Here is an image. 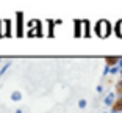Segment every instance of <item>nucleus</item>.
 Instances as JSON below:
<instances>
[{
	"instance_id": "2",
	"label": "nucleus",
	"mask_w": 122,
	"mask_h": 113,
	"mask_svg": "<svg viewBox=\"0 0 122 113\" xmlns=\"http://www.w3.org/2000/svg\"><path fill=\"white\" fill-rule=\"evenodd\" d=\"M105 61L108 63V66H114L116 63L119 61V58H117V57H107V58H105Z\"/></svg>"
},
{
	"instance_id": "1",
	"label": "nucleus",
	"mask_w": 122,
	"mask_h": 113,
	"mask_svg": "<svg viewBox=\"0 0 122 113\" xmlns=\"http://www.w3.org/2000/svg\"><path fill=\"white\" fill-rule=\"evenodd\" d=\"M113 110H114V112H122V96L113 104Z\"/></svg>"
},
{
	"instance_id": "3",
	"label": "nucleus",
	"mask_w": 122,
	"mask_h": 113,
	"mask_svg": "<svg viewBox=\"0 0 122 113\" xmlns=\"http://www.w3.org/2000/svg\"><path fill=\"white\" fill-rule=\"evenodd\" d=\"M116 90H117V93L122 96V80H119V82H117V85H116Z\"/></svg>"
}]
</instances>
